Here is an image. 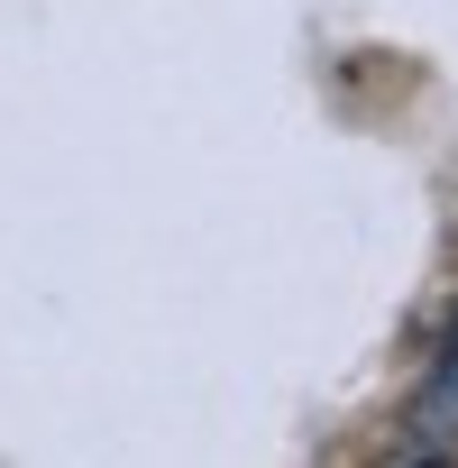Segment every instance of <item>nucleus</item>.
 <instances>
[{"label": "nucleus", "mask_w": 458, "mask_h": 468, "mask_svg": "<svg viewBox=\"0 0 458 468\" xmlns=\"http://www.w3.org/2000/svg\"><path fill=\"white\" fill-rule=\"evenodd\" d=\"M422 422H431V431H458V322H449V340H440V358H431V386H422Z\"/></svg>", "instance_id": "f257e3e1"}]
</instances>
